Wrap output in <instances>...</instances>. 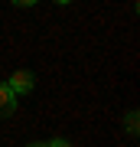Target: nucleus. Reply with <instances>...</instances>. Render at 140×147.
<instances>
[{
  "instance_id": "obj_1",
  "label": "nucleus",
  "mask_w": 140,
  "mask_h": 147,
  "mask_svg": "<svg viewBox=\"0 0 140 147\" xmlns=\"http://www.w3.org/2000/svg\"><path fill=\"white\" fill-rule=\"evenodd\" d=\"M33 72H26V69H20V72H13L10 75V82H7V88H10L13 95H29L33 92Z\"/></svg>"
},
{
  "instance_id": "obj_2",
  "label": "nucleus",
  "mask_w": 140,
  "mask_h": 147,
  "mask_svg": "<svg viewBox=\"0 0 140 147\" xmlns=\"http://www.w3.org/2000/svg\"><path fill=\"white\" fill-rule=\"evenodd\" d=\"M13 111H16V95L7 85H0V118H10Z\"/></svg>"
},
{
  "instance_id": "obj_3",
  "label": "nucleus",
  "mask_w": 140,
  "mask_h": 147,
  "mask_svg": "<svg viewBox=\"0 0 140 147\" xmlns=\"http://www.w3.org/2000/svg\"><path fill=\"white\" fill-rule=\"evenodd\" d=\"M124 124H127V134H137V131H140V127H137V124H140V115H137L134 108L124 115Z\"/></svg>"
},
{
  "instance_id": "obj_4",
  "label": "nucleus",
  "mask_w": 140,
  "mask_h": 147,
  "mask_svg": "<svg viewBox=\"0 0 140 147\" xmlns=\"http://www.w3.org/2000/svg\"><path fill=\"white\" fill-rule=\"evenodd\" d=\"M33 3H39V0H13V7H33Z\"/></svg>"
},
{
  "instance_id": "obj_5",
  "label": "nucleus",
  "mask_w": 140,
  "mask_h": 147,
  "mask_svg": "<svg viewBox=\"0 0 140 147\" xmlns=\"http://www.w3.org/2000/svg\"><path fill=\"white\" fill-rule=\"evenodd\" d=\"M26 147H46V144H26Z\"/></svg>"
},
{
  "instance_id": "obj_6",
  "label": "nucleus",
  "mask_w": 140,
  "mask_h": 147,
  "mask_svg": "<svg viewBox=\"0 0 140 147\" xmlns=\"http://www.w3.org/2000/svg\"><path fill=\"white\" fill-rule=\"evenodd\" d=\"M56 3H72V0H56Z\"/></svg>"
}]
</instances>
